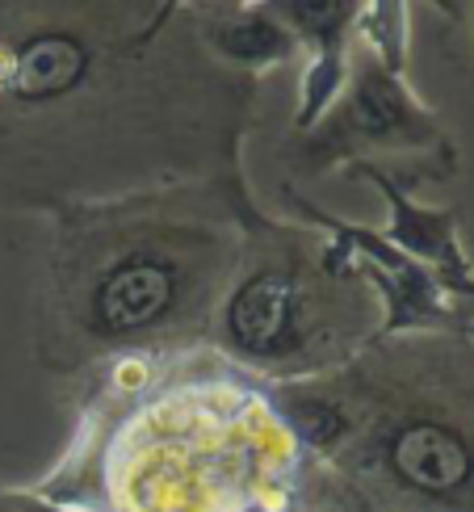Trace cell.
I'll return each instance as SVG.
<instances>
[{"label":"cell","instance_id":"1","mask_svg":"<svg viewBox=\"0 0 474 512\" xmlns=\"http://www.w3.org/2000/svg\"><path fill=\"white\" fill-rule=\"evenodd\" d=\"M391 466L403 483L420 487L428 496H449L470 483L474 454L462 433L433 420H416L391 441Z\"/></svg>","mask_w":474,"mask_h":512},{"label":"cell","instance_id":"2","mask_svg":"<svg viewBox=\"0 0 474 512\" xmlns=\"http://www.w3.org/2000/svg\"><path fill=\"white\" fill-rule=\"evenodd\" d=\"M172 303V273L160 261H126L97 290V319L110 332H135Z\"/></svg>","mask_w":474,"mask_h":512},{"label":"cell","instance_id":"3","mask_svg":"<svg viewBox=\"0 0 474 512\" xmlns=\"http://www.w3.org/2000/svg\"><path fill=\"white\" fill-rule=\"evenodd\" d=\"M294 311V286L286 273H256L231 303V336L244 349H269L286 336Z\"/></svg>","mask_w":474,"mask_h":512},{"label":"cell","instance_id":"4","mask_svg":"<svg viewBox=\"0 0 474 512\" xmlns=\"http://www.w3.org/2000/svg\"><path fill=\"white\" fill-rule=\"evenodd\" d=\"M84 63H89V55H84V47L76 38H63V34L30 38L26 47L17 51V63H13V93L26 97V101L59 97L80 80Z\"/></svg>","mask_w":474,"mask_h":512},{"label":"cell","instance_id":"5","mask_svg":"<svg viewBox=\"0 0 474 512\" xmlns=\"http://www.w3.org/2000/svg\"><path fill=\"white\" fill-rule=\"evenodd\" d=\"M227 47L240 55H269L277 51V30H269L265 21H244L240 30L227 34Z\"/></svg>","mask_w":474,"mask_h":512}]
</instances>
